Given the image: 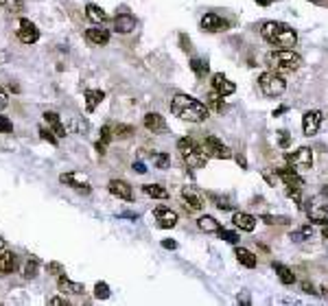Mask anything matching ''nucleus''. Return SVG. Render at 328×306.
<instances>
[{
  "label": "nucleus",
  "instance_id": "obj_15",
  "mask_svg": "<svg viewBox=\"0 0 328 306\" xmlns=\"http://www.w3.org/2000/svg\"><path fill=\"white\" fill-rule=\"evenodd\" d=\"M210 83H212V90H217L221 96H230L234 90H237V85H234L223 73H215V75H212Z\"/></svg>",
  "mask_w": 328,
  "mask_h": 306
},
{
  "label": "nucleus",
  "instance_id": "obj_21",
  "mask_svg": "<svg viewBox=\"0 0 328 306\" xmlns=\"http://www.w3.org/2000/svg\"><path fill=\"white\" fill-rule=\"evenodd\" d=\"M18 269V256L13 251H0V273L7 276Z\"/></svg>",
  "mask_w": 328,
  "mask_h": 306
},
{
  "label": "nucleus",
  "instance_id": "obj_7",
  "mask_svg": "<svg viewBox=\"0 0 328 306\" xmlns=\"http://www.w3.org/2000/svg\"><path fill=\"white\" fill-rule=\"evenodd\" d=\"M287 162L291 164L295 171H309L311 166H313V151L309 149V147H300L298 151L293 153H287Z\"/></svg>",
  "mask_w": 328,
  "mask_h": 306
},
{
  "label": "nucleus",
  "instance_id": "obj_43",
  "mask_svg": "<svg viewBox=\"0 0 328 306\" xmlns=\"http://www.w3.org/2000/svg\"><path fill=\"white\" fill-rule=\"evenodd\" d=\"M0 7H7L11 11H22V0H0Z\"/></svg>",
  "mask_w": 328,
  "mask_h": 306
},
{
  "label": "nucleus",
  "instance_id": "obj_46",
  "mask_svg": "<svg viewBox=\"0 0 328 306\" xmlns=\"http://www.w3.org/2000/svg\"><path fill=\"white\" fill-rule=\"evenodd\" d=\"M40 136H42L44 140H48V142H51V145H57V140H59L57 136H53V131H51V129L46 131V129H44V127H40Z\"/></svg>",
  "mask_w": 328,
  "mask_h": 306
},
{
  "label": "nucleus",
  "instance_id": "obj_56",
  "mask_svg": "<svg viewBox=\"0 0 328 306\" xmlns=\"http://www.w3.org/2000/svg\"><path fill=\"white\" fill-rule=\"evenodd\" d=\"M237 300H239V304H249V298H247V295H245V293H243V295H239Z\"/></svg>",
  "mask_w": 328,
  "mask_h": 306
},
{
  "label": "nucleus",
  "instance_id": "obj_17",
  "mask_svg": "<svg viewBox=\"0 0 328 306\" xmlns=\"http://www.w3.org/2000/svg\"><path fill=\"white\" fill-rule=\"evenodd\" d=\"M85 40L90 44H94V46H105L109 42V31L103 29L101 24H96V26H92V29L85 31Z\"/></svg>",
  "mask_w": 328,
  "mask_h": 306
},
{
  "label": "nucleus",
  "instance_id": "obj_28",
  "mask_svg": "<svg viewBox=\"0 0 328 306\" xmlns=\"http://www.w3.org/2000/svg\"><path fill=\"white\" fill-rule=\"evenodd\" d=\"M234 256H237V260L243 267H247V269H254L256 262H258V260H256V256L251 254L249 249H245V247H237V249H234Z\"/></svg>",
  "mask_w": 328,
  "mask_h": 306
},
{
  "label": "nucleus",
  "instance_id": "obj_54",
  "mask_svg": "<svg viewBox=\"0 0 328 306\" xmlns=\"http://www.w3.org/2000/svg\"><path fill=\"white\" fill-rule=\"evenodd\" d=\"M120 219H134V221H138V215H134V212H123Z\"/></svg>",
  "mask_w": 328,
  "mask_h": 306
},
{
  "label": "nucleus",
  "instance_id": "obj_32",
  "mask_svg": "<svg viewBox=\"0 0 328 306\" xmlns=\"http://www.w3.org/2000/svg\"><path fill=\"white\" fill-rule=\"evenodd\" d=\"M208 199H210L219 210H232V208H234L232 199H228V197H219L217 193H208Z\"/></svg>",
  "mask_w": 328,
  "mask_h": 306
},
{
  "label": "nucleus",
  "instance_id": "obj_34",
  "mask_svg": "<svg viewBox=\"0 0 328 306\" xmlns=\"http://www.w3.org/2000/svg\"><path fill=\"white\" fill-rule=\"evenodd\" d=\"M208 68H210V66H208L206 59H199V57L190 59V70H193L197 76H206L208 75Z\"/></svg>",
  "mask_w": 328,
  "mask_h": 306
},
{
  "label": "nucleus",
  "instance_id": "obj_23",
  "mask_svg": "<svg viewBox=\"0 0 328 306\" xmlns=\"http://www.w3.org/2000/svg\"><path fill=\"white\" fill-rule=\"evenodd\" d=\"M114 29H116V33H131L136 29V18L131 13H120L116 15V20H114Z\"/></svg>",
  "mask_w": 328,
  "mask_h": 306
},
{
  "label": "nucleus",
  "instance_id": "obj_10",
  "mask_svg": "<svg viewBox=\"0 0 328 306\" xmlns=\"http://www.w3.org/2000/svg\"><path fill=\"white\" fill-rule=\"evenodd\" d=\"M153 217H156L158 228H162V230H171V228L177 226V221H179L177 212L171 210V208H166V206H158L156 210H153Z\"/></svg>",
  "mask_w": 328,
  "mask_h": 306
},
{
  "label": "nucleus",
  "instance_id": "obj_14",
  "mask_svg": "<svg viewBox=\"0 0 328 306\" xmlns=\"http://www.w3.org/2000/svg\"><path fill=\"white\" fill-rule=\"evenodd\" d=\"M230 26L228 20H223L221 15L217 13H206L204 18H201V29L208 31V33H217V31H226Z\"/></svg>",
  "mask_w": 328,
  "mask_h": 306
},
{
  "label": "nucleus",
  "instance_id": "obj_57",
  "mask_svg": "<svg viewBox=\"0 0 328 306\" xmlns=\"http://www.w3.org/2000/svg\"><path fill=\"white\" fill-rule=\"evenodd\" d=\"M313 4H320V7H328V0H309Z\"/></svg>",
  "mask_w": 328,
  "mask_h": 306
},
{
  "label": "nucleus",
  "instance_id": "obj_36",
  "mask_svg": "<svg viewBox=\"0 0 328 306\" xmlns=\"http://www.w3.org/2000/svg\"><path fill=\"white\" fill-rule=\"evenodd\" d=\"M260 221H265L267 226H289L291 219L289 217H278V215H260Z\"/></svg>",
  "mask_w": 328,
  "mask_h": 306
},
{
  "label": "nucleus",
  "instance_id": "obj_45",
  "mask_svg": "<svg viewBox=\"0 0 328 306\" xmlns=\"http://www.w3.org/2000/svg\"><path fill=\"white\" fill-rule=\"evenodd\" d=\"M300 193H302V188H293V186H289V188H287V195L291 197V199H293L298 206H300V201H302V197H300Z\"/></svg>",
  "mask_w": 328,
  "mask_h": 306
},
{
  "label": "nucleus",
  "instance_id": "obj_3",
  "mask_svg": "<svg viewBox=\"0 0 328 306\" xmlns=\"http://www.w3.org/2000/svg\"><path fill=\"white\" fill-rule=\"evenodd\" d=\"M267 68L273 73H293V70L302 68V55H298L293 48H278V51H269L265 55Z\"/></svg>",
  "mask_w": 328,
  "mask_h": 306
},
{
  "label": "nucleus",
  "instance_id": "obj_35",
  "mask_svg": "<svg viewBox=\"0 0 328 306\" xmlns=\"http://www.w3.org/2000/svg\"><path fill=\"white\" fill-rule=\"evenodd\" d=\"M37 269H40V260L33 256V258L26 260V265H24V269H22V276L26 278V280H31V278H35L37 276Z\"/></svg>",
  "mask_w": 328,
  "mask_h": 306
},
{
  "label": "nucleus",
  "instance_id": "obj_55",
  "mask_svg": "<svg viewBox=\"0 0 328 306\" xmlns=\"http://www.w3.org/2000/svg\"><path fill=\"white\" fill-rule=\"evenodd\" d=\"M271 2H276V0H256V4H260V7H269Z\"/></svg>",
  "mask_w": 328,
  "mask_h": 306
},
{
  "label": "nucleus",
  "instance_id": "obj_29",
  "mask_svg": "<svg viewBox=\"0 0 328 306\" xmlns=\"http://www.w3.org/2000/svg\"><path fill=\"white\" fill-rule=\"evenodd\" d=\"M142 193L151 199H168V190L160 184H145L142 186Z\"/></svg>",
  "mask_w": 328,
  "mask_h": 306
},
{
  "label": "nucleus",
  "instance_id": "obj_33",
  "mask_svg": "<svg viewBox=\"0 0 328 306\" xmlns=\"http://www.w3.org/2000/svg\"><path fill=\"white\" fill-rule=\"evenodd\" d=\"M109 140H112V127H109V125H103V129H101V140L96 142V151L101 153V155L105 153Z\"/></svg>",
  "mask_w": 328,
  "mask_h": 306
},
{
  "label": "nucleus",
  "instance_id": "obj_12",
  "mask_svg": "<svg viewBox=\"0 0 328 306\" xmlns=\"http://www.w3.org/2000/svg\"><path fill=\"white\" fill-rule=\"evenodd\" d=\"M18 40L22 44H35L40 40V31H37V26L33 24L31 20L22 18L20 20V29H18Z\"/></svg>",
  "mask_w": 328,
  "mask_h": 306
},
{
  "label": "nucleus",
  "instance_id": "obj_11",
  "mask_svg": "<svg viewBox=\"0 0 328 306\" xmlns=\"http://www.w3.org/2000/svg\"><path fill=\"white\" fill-rule=\"evenodd\" d=\"M322 112L320 109H309V112L302 116V131L304 136H315L322 127Z\"/></svg>",
  "mask_w": 328,
  "mask_h": 306
},
{
  "label": "nucleus",
  "instance_id": "obj_30",
  "mask_svg": "<svg viewBox=\"0 0 328 306\" xmlns=\"http://www.w3.org/2000/svg\"><path fill=\"white\" fill-rule=\"evenodd\" d=\"M103 98H105V92L103 90H85V109L87 112H94Z\"/></svg>",
  "mask_w": 328,
  "mask_h": 306
},
{
  "label": "nucleus",
  "instance_id": "obj_9",
  "mask_svg": "<svg viewBox=\"0 0 328 306\" xmlns=\"http://www.w3.org/2000/svg\"><path fill=\"white\" fill-rule=\"evenodd\" d=\"M59 182L66 184V186H70V188H75V190H79V193H90V179H87V175L85 173H81V171H70V173H62L59 175Z\"/></svg>",
  "mask_w": 328,
  "mask_h": 306
},
{
  "label": "nucleus",
  "instance_id": "obj_1",
  "mask_svg": "<svg viewBox=\"0 0 328 306\" xmlns=\"http://www.w3.org/2000/svg\"><path fill=\"white\" fill-rule=\"evenodd\" d=\"M171 114L179 120H188V123H204L210 116V109L201 101L186 94H175L171 98Z\"/></svg>",
  "mask_w": 328,
  "mask_h": 306
},
{
  "label": "nucleus",
  "instance_id": "obj_16",
  "mask_svg": "<svg viewBox=\"0 0 328 306\" xmlns=\"http://www.w3.org/2000/svg\"><path fill=\"white\" fill-rule=\"evenodd\" d=\"M278 177L282 179L287 186H293V188H304V179L300 177V173L291 166H284V168H278Z\"/></svg>",
  "mask_w": 328,
  "mask_h": 306
},
{
  "label": "nucleus",
  "instance_id": "obj_8",
  "mask_svg": "<svg viewBox=\"0 0 328 306\" xmlns=\"http://www.w3.org/2000/svg\"><path fill=\"white\" fill-rule=\"evenodd\" d=\"M204 149L208 153V157H215V160H230V157H232L230 147L223 145V140H219L217 136H206Z\"/></svg>",
  "mask_w": 328,
  "mask_h": 306
},
{
  "label": "nucleus",
  "instance_id": "obj_13",
  "mask_svg": "<svg viewBox=\"0 0 328 306\" xmlns=\"http://www.w3.org/2000/svg\"><path fill=\"white\" fill-rule=\"evenodd\" d=\"M107 190L114 197L123 199V201H131V199H134V190H131V186L125 182V179H112V182L107 184Z\"/></svg>",
  "mask_w": 328,
  "mask_h": 306
},
{
  "label": "nucleus",
  "instance_id": "obj_4",
  "mask_svg": "<svg viewBox=\"0 0 328 306\" xmlns=\"http://www.w3.org/2000/svg\"><path fill=\"white\" fill-rule=\"evenodd\" d=\"M177 151L182 155V160L188 164L190 168H204L208 162V153L204 147H199L193 138H179L177 140Z\"/></svg>",
  "mask_w": 328,
  "mask_h": 306
},
{
  "label": "nucleus",
  "instance_id": "obj_51",
  "mask_svg": "<svg viewBox=\"0 0 328 306\" xmlns=\"http://www.w3.org/2000/svg\"><path fill=\"white\" fill-rule=\"evenodd\" d=\"M134 171L142 175V173H147V166H145V164H142V162L138 160V162H134Z\"/></svg>",
  "mask_w": 328,
  "mask_h": 306
},
{
  "label": "nucleus",
  "instance_id": "obj_25",
  "mask_svg": "<svg viewBox=\"0 0 328 306\" xmlns=\"http://www.w3.org/2000/svg\"><path fill=\"white\" fill-rule=\"evenodd\" d=\"M197 228H199L201 232L217 234L219 230H221V223H219L215 217H208V215H204V217H199V219H197Z\"/></svg>",
  "mask_w": 328,
  "mask_h": 306
},
{
  "label": "nucleus",
  "instance_id": "obj_26",
  "mask_svg": "<svg viewBox=\"0 0 328 306\" xmlns=\"http://www.w3.org/2000/svg\"><path fill=\"white\" fill-rule=\"evenodd\" d=\"M85 18L92 20L94 24H103V22H107V13L103 11L98 4H85Z\"/></svg>",
  "mask_w": 328,
  "mask_h": 306
},
{
  "label": "nucleus",
  "instance_id": "obj_24",
  "mask_svg": "<svg viewBox=\"0 0 328 306\" xmlns=\"http://www.w3.org/2000/svg\"><path fill=\"white\" fill-rule=\"evenodd\" d=\"M57 287H59V291L66 293V295H81V293L85 291V289H83V284L68 280V278H66V276H59V278H57Z\"/></svg>",
  "mask_w": 328,
  "mask_h": 306
},
{
  "label": "nucleus",
  "instance_id": "obj_18",
  "mask_svg": "<svg viewBox=\"0 0 328 306\" xmlns=\"http://www.w3.org/2000/svg\"><path fill=\"white\" fill-rule=\"evenodd\" d=\"M256 219L254 215H249V212H237V215L232 217V223H234V228H239V230H243V232H254L256 230Z\"/></svg>",
  "mask_w": 328,
  "mask_h": 306
},
{
  "label": "nucleus",
  "instance_id": "obj_2",
  "mask_svg": "<svg viewBox=\"0 0 328 306\" xmlns=\"http://www.w3.org/2000/svg\"><path fill=\"white\" fill-rule=\"evenodd\" d=\"M260 35L265 42H269L271 46L278 48H293L298 44V33L287 22H276V20L265 22L260 26Z\"/></svg>",
  "mask_w": 328,
  "mask_h": 306
},
{
  "label": "nucleus",
  "instance_id": "obj_22",
  "mask_svg": "<svg viewBox=\"0 0 328 306\" xmlns=\"http://www.w3.org/2000/svg\"><path fill=\"white\" fill-rule=\"evenodd\" d=\"M44 120L48 123V129L53 131L57 138H66V127L62 125V118H59V114L55 112H44Z\"/></svg>",
  "mask_w": 328,
  "mask_h": 306
},
{
  "label": "nucleus",
  "instance_id": "obj_40",
  "mask_svg": "<svg viewBox=\"0 0 328 306\" xmlns=\"http://www.w3.org/2000/svg\"><path fill=\"white\" fill-rule=\"evenodd\" d=\"M94 298L96 300H107L109 298V287L105 282H96V287H94Z\"/></svg>",
  "mask_w": 328,
  "mask_h": 306
},
{
  "label": "nucleus",
  "instance_id": "obj_39",
  "mask_svg": "<svg viewBox=\"0 0 328 306\" xmlns=\"http://www.w3.org/2000/svg\"><path fill=\"white\" fill-rule=\"evenodd\" d=\"M131 134H134V127H131V125H116V127H114V136H116V138H129Z\"/></svg>",
  "mask_w": 328,
  "mask_h": 306
},
{
  "label": "nucleus",
  "instance_id": "obj_5",
  "mask_svg": "<svg viewBox=\"0 0 328 306\" xmlns=\"http://www.w3.org/2000/svg\"><path fill=\"white\" fill-rule=\"evenodd\" d=\"M306 215L313 223H320V226H326L328 223V190H322V193L313 195L306 204Z\"/></svg>",
  "mask_w": 328,
  "mask_h": 306
},
{
  "label": "nucleus",
  "instance_id": "obj_38",
  "mask_svg": "<svg viewBox=\"0 0 328 306\" xmlns=\"http://www.w3.org/2000/svg\"><path fill=\"white\" fill-rule=\"evenodd\" d=\"M311 234H313V228H311V226H302L300 230L291 232V240L300 243V240H304V238H311Z\"/></svg>",
  "mask_w": 328,
  "mask_h": 306
},
{
  "label": "nucleus",
  "instance_id": "obj_41",
  "mask_svg": "<svg viewBox=\"0 0 328 306\" xmlns=\"http://www.w3.org/2000/svg\"><path fill=\"white\" fill-rule=\"evenodd\" d=\"M46 271L51 273V276H55V278H59V276H64V265L62 262H48L46 265Z\"/></svg>",
  "mask_w": 328,
  "mask_h": 306
},
{
  "label": "nucleus",
  "instance_id": "obj_31",
  "mask_svg": "<svg viewBox=\"0 0 328 306\" xmlns=\"http://www.w3.org/2000/svg\"><path fill=\"white\" fill-rule=\"evenodd\" d=\"M206 105H208V109H215V112H219V114H221L223 107H226V105H223V96L219 94L217 90H212L210 94L206 96Z\"/></svg>",
  "mask_w": 328,
  "mask_h": 306
},
{
  "label": "nucleus",
  "instance_id": "obj_49",
  "mask_svg": "<svg viewBox=\"0 0 328 306\" xmlns=\"http://www.w3.org/2000/svg\"><path fill=\"white\" fill-rule=\"evenodd\" d=\"M289 142H291V138H289V134H287V131H280V147H282V149H287V147H289Z\"/></svg>",
  "mask_w": 328,
  "mask_h": 306
},
{
  "label": "nucleus",
  "instance_id": "obj_47",
  "mask_svg": "<svg viewBox=\"0 0 328 306\" xmlns=\"http://www.w3.org/2000/svg\"><path fill=\"white\" fill-rule=\"evenodd\" d=\"M262 177H265L271 186H276V184H278V179H280V177H278V173H271V171H267V168L262 171Z\"/></svg>",
  "mask_w": 328,
  "mask_h": 306
},
{
  "label": "nucleus",
  "instance_id": "obj_48",
  "mask_svg": "<svg viewBox=\"0 0 328 306\" xmlns=\"http://www.w3.org/2000/svg\"><path fill=\"white\" fill-rule=\"evenodd\" d=\"M48 302L55 304V306H68V304H70V302H68V298H51Z\"/></svg>",
  "mask_w": 328,
  "mask_h": 306
},
{
  "label": "nucleus",
  "instance_id": "obj_19",
  "mask_svg": "<svg viewBox=\"0 0 328 306\" xmlns=\"http://www.w3.org/2000/svg\"><path fill=\"white\" fill-rule=\"evenodd\" d=\"M145 127L151 131V134H164L166 131V120L164 116H160L158 112H149L145 116Z\"/></svg>",
  "mask_w": 328,
  "mask_h": 306
},
{
  "label": "nucleus",
  "instance_id": "obj_44",
  "mask_svg": "<svg viewBox=\"0 0 328 306\" xmlns=\"http://www.w3.org/2000/svg\"><path fill=\"white\" fill-rule=\"evenodd\" d=\"M13 131V123L7 116H0V134H11Z\"/></svg>",
  "mask_w": 328,
  "mask_h": 306
},
{
  "label": "nucleus",
  "instance_id": "obj_52",
  "mask_svg": "<svg viewBox=\"0 0 328 306\" xmlns=\"http://www.w3.org/2000/svg\"><path fill=\"white\" fill-rule=\"evenodd\" d=\"M162 247L164 249H175L177 247V243H175V240H162Z\"/></svg>",
  "mask_w": 328,
  "mask_h": 306
},
{
  "label": "nucleus",
  "instance_id": "obj_42",
  "mask_svg": "<svg viewBox=\"0 0 328 306\" xmlns=\"http://www.w3.org/2000/svg\"><path fill=\"white\" fill-rule=\"evenodd\" d=\"M219 238H221V240H228V243H237V240H239V236H237V234H234V232H230V230H219Z\"/></svg>",
  "mask_w": 328,
  "mask_h": 306
},
{
  "label": "nucleus",
  "instance_id": "obj_53",
  "mask_svg": "<svg viewBox=\"0 0 328 306\" xmlns=\"http://www.w3.org/2000/svg\"><path fill=\"white\" fill-rule=\"evenodd\" d=\"M302 289H304V293H317L315 287L313 284H309V282H302Z\"/></svg>",
  "mask_w": 328,
  "mask_h": 306
},
{
  "label": "nucleus",
  "instance_id": "obj_20",
  "mask_svg": "<svg viewBox=\"0 0 328 306\" xmlns=\"http://www.w3.org/2000/svg\"><path fill=\"white\" fill-rule=\"evenodd\" d=\"M182 199L186 201V208H188L190 212H197L204 208V201H201V197L195 193V188H190V186H184L182 188Z\"/></svg>",
  "mask_w": 328,
  "mask_h": 306
},
{
  "label": "nucleus",
  "instance_id": "obj_27",
  "mask_svg": "<svg viewBox=\"0 0 328 306\" xmlns=\"http://www.w3.org/2000/svg\"><path fill=\"white\" fill-rule=\"evenodd\" d=\"M271 267H273V271L278 273V278H280L282 284H287V287H289V284L295 282V273L289 269L287 265H282V262H271Z\"/></svg>",
  "mask_w": 328,
  "mask_h": 306
},
{
  "label": "nucleus",
  "instance_id": "obj_37",
  "mask_svg": "<svg viewBox=\"0 0 328 306\" xmlns=\"http://www.w3.org/2000/svg\"><path fill=\"white\" fill-rule=\"evenodd\" d=\"M151 160L156 164L158 168H168V164H171V155L168 153H151Z\"/></svg>",
  "mask_w": 328,
  "mask_h": 306
},
{
  "label": "nucleus",
  "instance_id": "obj_50",
  "mask_svg": "<svg viewBox=\"0 0 328 306\" xmlns=\"http://www.w3.org/2000/svg\"><path fill=\"white\" fill-rule=\"evenodd\" d=\"M7 103H9V98H7V92L0 87V109H4L7 107Z\"/></svg>",
  "mask_w": 328,
  "mask_h": 306
},
{
  "label": "nucleus",
  "instance_id": "obj_6",
  "mask_svg": "<svg viewBox=\"0 0 328 306\" xmlns=\"http://www.w3.org/2000/svg\"><path fill=\"white\" fill-rule=\"evenodd\" d=\"M258 85L262 90V94L269 96V98H276V96H282L284 90H287V81L282 79L278 73H262L258 76Z\"/></svg>",
  "mask_w": 328,
  "mask_h": 306
},
{
  "label": "nucleus",
  "instance_id": "obj_59",
  "mask_svg": "<svg viewBox=\"0 0 328 306\" xmlns=\"http://www.w3.org/2000/svg\"><path fill=\"white\" fill-rule=\"evenodd\" d=\"M2 249H4V238L0 236V251H2Z\"/></svg>",
  "mask_w": 328,
  "mask_h": 306
},
{
  "label": "nucleus",
  "instance_id": "obj_58",
  "mask_svg": "<svg viewBox=\"0 0 328 306\" xmlns=\"http://www.w3.org/2000/svg\"><path fill=\"white\" fill-rule=\"evenodd\" d=\"M322 236H324V238L328 240V228H324V230H322Z\"/></svg>",
  "mask_w": 328,
  "mask_h": 306
}]
</instances>
